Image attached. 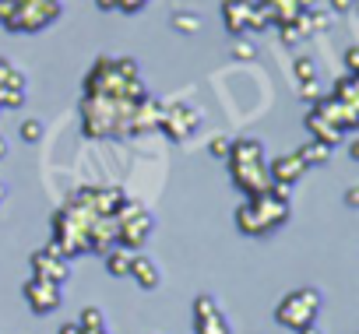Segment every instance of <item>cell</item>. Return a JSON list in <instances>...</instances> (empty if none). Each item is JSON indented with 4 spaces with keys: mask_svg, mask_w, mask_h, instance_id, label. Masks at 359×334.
Instances as JSON below:
<instances>
[{
    "mask_svg": "<svg viewBox=\"0 0 359 334\" xmlns=\"http://www.w3.org/2000/svg\"><path fill=\"white\" fill-rule=\"evenodd\" d=\"M320 313V292L313 285H303V288H292L278 306H275V320L289 330H303L317 320Z\"/></svg>",
    "mask_w": 359,
    "mask_h": 334,
    "instance_id": "obj_1",
    "label": "cell"
},
{
    "mask_svg": "<svg viewBox=\"0 0 359 334\" xmlns=\"http://www.w3.org/2000/svg\"><path fill=\"white\" fill-rule=\"evenodd\" d=\"M198 127H201V113L194 106H169V109H162L155 130L169 134V141H187Z\"/></svg>",
    "mask_w": 359,
    "mask_h": 334,
    "instance_id": "obj_2",
    "label": "cell"
},
{
    "mask_svg": "<svg viewBox=\"0 0 359 334\" xmlns=\"http://www.w3.org/2000/svg\"><path fill=\"white\" fill-rule=\"evenodd\" d=\"M229 173H233V183L247 194V197H257L271 187V176H268V162H229Z\"/></svg>",
    "mask_w": 359,
    "mask_h": 334,
    "instance_id": "obj_3",
    "label": "cell"
},
{
    "mask_svg": "<svg viewBox=\"0 0 359 334\" xmlns=\"http://www.w3.org/2000/svg\"><path fill=\"white\" fill-rule=\"evenodd\" d=\"M32 274H36V278H46V281H53V285H64V281L71 278V260L50 243L46 250H36V253H32Z\"/></svg>",
    "mask_w": 359,
    "mask_h": 334,
    "instance_id": "obj_4",
    "label": "cell"
},
{
    "mask_svg": "<svg viewBox=\"0 0 359 334\" xmlns=\"http://www.w3.org/2000/svg\"><path fill=\"white\" fill-rule=\"evenodd\" d=\"M22 295H25V302H29L36 313H53V309H60V299H64L60 285H53V281H46V278H36V274L22 285Z\"/></svg>",
    "mask_w": 359,
    "mask_h": 334,
    "instance_id": "obj_5",
    "label": "cell"
},
{
    "mask_svg": "<svg viewBox=\"0 0 359 334\" xmlns=\"http://www.w3.org/2000/svg\"><path fill=\"white\" fill-rule=\"evenodd\" d=\"M120 229H116V243H120V250H141L144 246V239L151 236V229H155V222H151V215H144V211H137L134 218H123V222H116Z\"/></svg>",
    "mask_w": 359,
    "mask_h": 334,
    "instance_id": "obj_6",
    "label": "cell"
},
{
    "mask_svg": "<svg viewBox=\"0 0 359 334\" xmlns=\"http://www.w3.org/2000/svg\"><path fill=\"white\" fill-rule=\"evenodd\" d=\"M236 229H240L243 236H257V239H264V236L275 232V225L254 208V201H243V204L236 208Z\"/></svg>",
    "mask_w": 359,
    "mask_h": 334,
    "instance_id": "obj_7",
    "label": "cell"
},
{
    "mask_svg": "<svg viewBox=\"0 0 359 334\" xmlns=\"http://www.w3.org/2000/svg\"><path fill=\"white\" fill-rule=\"evenodd\" d=\"M303 173H306V165H303V158H299V155H282V158L268 162V176H271V183H282V187L299 183V180H303Z\"/></svg>",
    "mask_w": 359,
    "mask_h": 334,
    "instance_id": "obj_8",
    "label": "cell"
},
{
    "mask_svg": "<svg viewBox=\"0 0 359 334\" xmlns=\"http://www.w3.org/2000/svg\"><path fill=\"white\" fill-rule=\"evenodd\" d=\"M130 278H134L141 288H158V281H162V271H158V264H155L151 257H144V253H134V257H130Z\"/></svg>",
    "mask_w": 359,
    "mask_h": 334,
    "instance_id": "obj_9",
    "label": "cell"
},
{
    "mask_svg": "<svg viewBox=\"0 0 359 334\" xmlns=\"http://www.w3.org/2000/svg\"><path fill=\"white\" fill-rule=\"evenodd\" d=\"M303 123H306L310 137H313V141H320V144H327V148H334V144H338V141L345 137V134H341V130H338L334 123H327V120H324V116H317L313 109H310V113L303 116Z\"/></svg>",
    "mask_w": 359,
    "mask_h": 334,
    "instance_id": "obj_10",
    "label": "cell"
},
{
    "mask_svg": "<svg viewBox=\"0 0 359 334\" xmlns=\"http://www.w3.org/2000/svg\"><path fill=\"white\" fill-rule=\"evenodd\" d=\"M250 8H254V0H226L222 4V15H226V29L233 36L247 32V22H250Z\"/></svg>",
    "mask_w": 359,
    "mask_h": 334,
    "instance_id": "obj_11",
    "label": "cell"
},
{
    "mask_svg": "<svg viewBox=\"0 0 359 334\" xmlns=\"http://www.w3.org/2000/svg\"><path fill=\"white\" fill-rule=\"evenodd\" d=\"M296 155H299V158H303V165H306V169H310V165H324V162H327V158H331V148H327V144H320V141H313V137H310V141H303V148H299V151H296Z\"/></svg>",
    "mask_w": 359,
    "mask_h": 334,
    "instance_id": "obj_12",
    "label": "cell"
},
{
    "mask_svg": "<svg viewBox=\"0 0 359 334\" xmlns=\"http://www.w3.org/2000/svg\"><path fill=\"white\" fill-rule=\"evenodd\" d=\"M331 99L338 102H348V106H359V85H355V74H345L331 85Z\"/></svg>",
    "mask_w": 359,
    "mask_h": 334,
    "instance_id": "obj_13",
    "label": "cell"
},
{
    "mask_svg": "<svg viewBox=\"0 0 359 334\" xmlns=\"http://www.w3.org/2000/svg\"><path fill=\"white\" fill-rule=\"evenodd\" d=\"M106 257V271L113 274V278H127L130 274V250H120V246H113L109 253H102Z\"/></svg>",
    "mask_w": 359,
    "mask_h": 334,
    "instance_id": "obj_14",
    "label": "cell"
},
{
    "mask_svg": "<svg viewBox=\"0 0 359 334\" xmlns=\"http://www.w3.org/2000/svg\"><path fill=\"white\" fill-rule=\"evenodd\" d=\"M194 327H198V334H229V320H226L222 309H215V313L194 320Z\"/></svg>",
    "mask_w": 359,
    "mask_h": 334,
    "instance_id": "obj_15",
    "label": "cell"
},
{
    "mask_svg": "<svg viewBox=\"0 0 359 334\" xmlns=\"http://www.w3.org/2000/svg\"><path fill=\"white\" fill-rule=\"evenodd\" d=\"M169 25H172L180 36H194V32L201 29V15H198V11H176V15L169 18Z\"/></svg>",
    "mask_w": 359,
    "mask_h": 334,
    "instance_id": "obj_16",
    "label": "cell"
},
{
    "mask_svg": "<svg viewBox=\"0 0 359 334\" xmlns=\"http://www.w3.org/2000/svg\"><path fill=\"white\" fill-rule=\"evenodd\" d=\"M78 327H85V330H109V327H106V316H102L99 306H85L81 316H78Z\"/></svg>",
    "mask_w": 359,
    "mask_h": 334,
    "instance_id": "obj_17",
    "label": "cell"
},
{
    "mask_svg": "<svg viewBox=\"0 0 359 334\" xmlns=\"http://www.w3.org/2000/svg\"><path fill=\"white\" fill-rule=\"evenodd\" d=\"M292 71H296L299 81H317V60L306 57V53H299V57L292 60Z\"/></svg>",
    "mask_w": 359,
    "mask_h": 334,
    "instance_id": "obj_18",
    "label": "cell"
},
{
    "mask_svg": "<svg viewBox=\"0 0 359 334\" xmlns=\"http://www.w3.org/2000/svg\"><path fill=\"white\" fill-rule=\"evenodd\" d=\"M43 120H36V116H29V120H22V127H18V137L22 141H29V144H36L39 137H43Z\"/></svg>",
    "mask_w": 359,
    "mask_h": 334,
    "instance_id": "obj_19",
    "label": "cell"
},
{
    "mask_svg": "<svg viewBox=\"0 0 359 334\" xmlns=\"http://www.w3.org/2000/svg\"><path fill=\"white\" fill-rule=\"evenodd\" d=\"M25 106V88H4L0 85V109H18Z\"/></svg>",
    "mask_w": 359,
    "mask_h": 334,
    "instance_id": "obj_20",
    "label": "cell"
},
{
    "mask_svg": "<svg viewBox=\"0 0 359 334\" xmlns=\"http://www.w3.org/2000/svg\"><path fill=\"white\" fill-rule=\"evenodd\" d=\"M306 25H310V32H324V29L331 25V11H327V8H313V11H306Z\"/></svg>",
    "mask_w": 359,
    "mask_h": 334,
    "instance_id": "obj_21",
    "label": "cell"
},
{
    "mask_svg": "<svg viewBox=\"0 0 359 334\" xmlns=\"http://www.w3.org/2000/svg\"><path fill=\"white\" fill-rule=\"evenodd\" d=\"M229 148H233V137H229V134H215V137L208 141V151H212L215 158H229Z\"/></svg>",
    "mask_w": 359,
    "mask_h": 334,
    "instance_id": "obj_22",
    "label": "cell"
},
{
    "mask_svg": "<svg viewBox=\"0 0 359 334\" xmlns=\"http://www.w3.org/2000/svg\"><path fill=\"white\" fill-rule=\"evenodd\" d=\"M215 309H222V306L215 302V295H198V299H194V320H201V316H208V313H215Z\"/></svg>",
    "mask_w": 359,
    "mask_h": 334,
    "instance_id": "obj_23",
    "label": "cell"
},
{
    "mask_svg": "<svg viewBox=\"0 0 359 334\" xmlns=\"http://www.w3.org/2000/svg\"><path fill=\"white\" fill-rule=\"evenodd\" d=\"M229 53H233L236 60H254V57H257V50H254V43H247V39H236Z\"/></svg>",
    "mask_w": 359,
    "mask_h": 334,
    "instance_id": "obj_24",
    "label": "cell"
},
{
    "mask_svg": "<svg viewBox=\"0 0 359 334\" xmlns=\"http://www.w3.org/2000/svg\"><path fill=\"white\" fill-rule=\"evenodd\" d=\"M320 95H324L320 81H299V99H306V102H317Z\"/></svg>",
    "mask_w": 359,
    "mask_h": 334,
    "instance_id": "obj_25",
    "label": "cell"
},
{
    "mask_svg": "<svg viewBox=\"0 0 359 334\" xmlns=\"http://www.w3.org/2000/svg\"><path fill=\"white\" fill-rule=\"evenodd\" d=\"M278 29H282V43H285V46H296V43L303 39V32L296 29V22H285V25H278Z\"/></svg>",
    "mask_w": 359,
    "mask_h": 334,
    "instance_id": "obj_26",
    "label": "cell"
},
{
    "mask_svg": "<svg viewBox=\"0 0 359 334\" xmlns=\"http://www.w3.org/2000/svg\"><path fill=\"white\" fill-rule=\"evenodd\" d=\"M345 67H348V74H359V46L345 50Z\"/></svg>",
    "mask_w": 359,
    "mask_h": 334,
    "instance_id": "obj_27",
    "label": "cell"
},
{
    "mask_svg": "<svg viewBox=\"0 0 359 334\" xmlns=\"http://www.w3.org/2000/svg\"><path fill=\"white\" fill-rule=\"evenodd\" d=\"M148 4V0H116V8L120 11H127V15H134V11H141Z\"/></svg>",
    "mask_w": 359,
    "mask_h": 334,
    "instance_id": "obj_28",
    "label": "cell"
},
{
    "mask_svg": "<svg viewBox=\"0 0 359 334\" xmlns=\"http://www.w3.org/2000/svg\"><path fill=\"white\" fill-rule=\"evenodd\" d=\"M15 15V0H0V25H8Z\"/></svg>",
    "mask_w": 359,
    "mask_h": 334,
    "instance_id": "obj_29",
    "label": "cell"
},
{
    "mask_svg": "<svg viewBox=\"0 0 359 334\" xmlns=\"http://www.w3.org/2000/svg\"><path fill=\"white\" fill-rule=\"evenodd\" d=\"M355 8V0H331V11H338V15H348Z\"/></svg>",
    "mask_w": 359,
    "mask_h": 334,
    "instance_id": "obj_30",
    "label": "cell"
},
{
    "mask_svg": "<svg viewBox=\"0 0 359 334\" xmlns=\"http://www.w3.org/2000/svg\"><path fill=\"white\" fill-rule=\"evenodd\" d=\"M345 204H348V208H359V187H348V190H345Z\"/></svg>",
    "mask_w": 359,
    "mask_h": 334,
    "instance_id": "obj_31",
    "label": "cell"
},
{
    "mask_svg": "<svg viewBox=\"0 0 359 334\" xmlns=\"http://www.w3.org/2000/svg\"><path fill=\"white\" fill-rule=\"evenodd\" d=\"M8 155H11V141H8V137H0V162H4Z\"/></svg>",
    "mask_w": 359,
    "mask_h": 334,
    "instance_id": "obj_32",
    "label": "cell"
},
{
    "mask_svg": "<svg viewBox=\"0 0 359 334\" xmlns=\"http://www.w3.org/2000/svg\"><path fill=\"white\" fill-rule=\"evenodd\" d=\"M11 71H15V67H11V64H8V60H4V57H0V81H4V78H8V74H11Z\"/></svg>",
    "mask_w": 359,
    "mask_h": 334,
    "instance_id": "obj_33",
    "label": "cell"
},
{
    "mask_svg": "<svg viewBox=\"0 0 359 334\" xmlns=\"http://www.w3.org/2000/svg\"><path fill=\"white\" fill-rule=\"evenodd\" d=\"M296 8H299V11H313L317 0H296Z\"/></svg>",
    "mask_w": 359,
    "mask_h": 334,
    "instance_id": "obj_34",
    "label": "cell"
},
{
    "mask_svg": "<svg viewBox=\"0 0 359 334\" xmlns=\"http://www.w3.org/2000/svg\"><path fill=\"white\" fill-rule=\"evenodd\" d=\"M95 4H99L102 11H113V8H116V0H95Z\"/></svg>",
    "mask_w": 359,
    "mask_h": 334,
    "instance_id": "obj_35",
    "label": "cell"
},
{
    "mask_svg": "<svg viewBox=\"0 0 359 334\" xmlns=\"http://www.w3.org/2000/svg\"><path fill=\"white\" fill-rule=\"evenodd\" d=\"M348 155H352V162H359V141H352V144H348Z\"/></svg>",
    "mask_w": 359,
    "mask_h": 334,
    "instance_id": "obj_36",
    "label": "cell"
},
{
    "mask_svg": "<svg viewBox=\"0 0 359 334\" xmlns=\"http://www.w3.org/2000/svg\"><path fill=\"white\" fill-rule=\"evenodd\" d=\"M296 334H320V327H317V323H310V327H303V330H296Z\"/></svg>",
    "mask_w": 359,
    "mask_h": 334,
    "instance_id": "obj_37",
    "label": "cell"
},
{
    "mask_svg": "<svg viewBox=\"0 0 359 334\" xmlns=\"http://www.w3.org/2000/svg\"><path fill=\"white\" fill-rule=\"evenodd\" d=\"M4 197H8V190H4V183H0V204H4Z\"/></svg>",
    "mask_w": 359,
    "mask_h": 334,
    "instance_id": "obj_38",
    "label": "cell"
}]
</instances>
